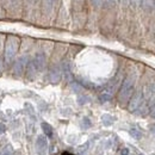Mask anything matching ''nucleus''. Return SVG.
<instances>
[{
  "label": "nucleus",
  "mask_w": 155,
  "mask_h": 155,
  "mask_svg": "<svg viewBox=\"0 0 155 155\" xmlns=\"http://www.w3.org/2000/svg\"><path fill=\"white\" fill-rule=\"evenodd\" d=\"M142 101H143V93H142V91H137L135 94L133 96L131 100L129 101V106H128L129 111L135 112L136 110H137V109L141 106Z\"/></svg>",
  "instance_id": "20e7f679"
},
{
  "label": "nucleus",
  "mask_w": 155,
  "mask_h": 155,
  "mask_svg": "<svg viewBox=\"0 0 155 155\" xmlns=\"http://www.w3.org/2000/svg\"><path fill=\"white\" fill-rule=\"evenodd\" d=\"M141 155H142V154H141Z\"/></svg>",
  "instance_id": "5701e85b"
},
{
  "label": "nucleus",
  "mask_w": 155,
  "mask_h": 155,
  "mask_svg": "<svg viewBox=\"0 0 155 155\" xmlns=\"http://www.w3.org/2000/svg\"><path fill=\"white\" fill-rule=\"evenodd\" d=\"M34 63H35L37 71H42L44 68V66H45V58H44V55L43 54H37L36 58H35Z\"/></svg>",
  "instance_id": "0eeeda50"
},
{
  "label": "nucleus",
  "mask_w": 155,
  "mask_h": 155,
  "mask_svg": "<svg viewBox=\"0 0 155 155\" xmlns=\"http://www.w3.org/2000/svg\"><path fill=\"white\" fill-rule=\"evenodd\" d=\"M5 131H6V127H5V124L0 123V134H4Z\"/></svg>",
  "instance_id": "a211bd4d"
},
{
  "label": "nucleus",
  "mask_w": 155,
  "mask_h": 155,
  "mask_svg": "<svg viewBox=\"0 0 155 155\" xmlns=\"http://www.w3.org/2000/svg\"><path fill=\"white\" fill-rule=\"evenodd\" d=\"M91 120H90V118H87V117H85V118H82V120H81V128L82 129H88V128H91Z\"/></svg>",
  "instance_id": "2eb2a0df"
},
{
  "label": "nucleus",
  "mask_w": 155,
  "mask_h": 155,
  "mask_svg": "<svg viewBox=\"0 0 155 155\" xmlns=\"http://www.w3.org/2000/svg\"><path fill=\"white\" fill-rule=\"evenodd\" d=\"M87 148H88V142H87V143H85V144H82L81 147H79V149H78L79 154L85 155V154H86V152H87Z\"/></svg>",
  "instance_id": "dca6fc26"
},
{
  "label": "nucleus",
  "mask_w": 155,
  "mask_h": 155,
  "mask_svg": "<svg viewBox=\"0 0 155 155\" xmlns=\"http://www.w3.org/2000/svg\"><path fill=\"white\" fill-rule=\"evenodd\" d=\"M101 120H103V124H104L105 127H110V125L114 123L115 118L112 116H110V115H103V116H101Z\"/></svg>",
  "instance_id": "9b49d317"
},
{
  "label": "nucleus",
  "mask_w": 155,
  "mask_h": 155,
  "mask_svg": "<svg viewBox=\"0 0 155 155\" xmlns=\"http://www.w3.org/2000/svg\"><path fill=\"white\" fill-rule=\"evenodd\" d=\"M129 134H130V136L133 138H135V140H141V137H142V133L138 129H136V128H131L129 130Z\"/></svg>",
  "instance_id": "f8f14e48"
},
{
  "label": "nucleus",
  "mask_w": 155,
  "mask_h": 155,
  "mask_svg": "<svg viewBox=\"0 0 155 155\" xmlns=\"http://www.w3.org/2000/svg\"><path fill=\"white\" fill-rule=\"evenodd\" d=\"M17 49H18V39L16 37H8L5 47V58L7 62H12Z\"/></svg>",
  "instance_id": "f03ea898"
},
{
  "label": "nucleus",
  "mask_w": 155,
  "mask_h": 155,
  "mask_svg": "<svg viewBox=\"0 0 155 155\" xmlns=\"http://www.w3.org/2000/svg\"><path fill=\"white\" fill-rule=\"evenodd\" d=\"M0 71H1V63H0Z\"/></svg>",
  "instance_id": "412c9836"
},
{
  "label": "nucleus",
  "mask_w": 155,
  "mask_h": 155,
  "mask_svg": "<svg viewBox=\"0 0 155 155\" xmlns=\"http://www.w3.org/2000/svg\"><path fill=\"white\" fill-rule=\"evenodd\" d=\"M36 150L38 155H47L48 152V140L47 137L41 135L36 140Z\"/></svg>",
  "instance_id": "39448f33"
},
{
  "label": "nucleus",
  "mask_w": 155,
  "mask_h": 155,
  "mask_svg": "<svg viewBox=\"0 0 155 155\" xmlns=\"http://www.w3.org/2000/svg\"><path fill=\"white\" fill-rule=\"evenodd\" d=\"M0 155H13V149L11 144H7L6 147L2 148V150L0 152Z\"/></svg>",
  "instance_id": "4468645a"
},
{
  "label": "nucleus",
  "mask_w": 155,
  "mask_h": 155,
  "mask_svg": "<svg viewBox=\"0 0 155 155\" xmlns=\"http://www.w3.org/2000/svg\"><path fill=\"white\" fill-rule=\"evenodd\" d=\"M41 127H42V130H43L44 135L47 136V137H51V136H53V128H51L50 124H48V123H42Z\"/></svg>",
  "instance_id": "9d476101"
},
{
  "label": "nucleus",
  "mask_w": 155,
  "mask_h": 155,
  "mask_svg": "<svg viewBox=\"0 0 155 155\" xmlns=\"http://www.w3.org/2000/svg\"><path fill=\"white\" fill-rule=\"evenodd\" d=\"M134 84H135V78L133 75H129L128 78H125V80L123 81L119 94H118V101L122 105L125 104L129 100V98L133 93V90H134Z\"/></svg>",
  "instance_id": "f257e3e1"
},
{
  "label": "nucleus",
  "mask_w": 155,
  "mask_h": 155,
  "mask_svg": "<svg viewBox=\"0 0 155 155\" xmlns=\"http://www.w3.org/2000/svg\"><path fill=\"white\" fill-rule=\"evenodd\" d=\"M150 116L153 117V118H155V103L154 105L152 106V109H150Z\"/></svg>",
  "instance_id": "6ab92c4d"
},
{
  "label": "nucleus",
  "mask_w": 155,
  "mask_h": 155,
  "mask_svg": "<svg viewBox=\"0 0 155 155\" xmlns=\"http://www.w3.org/2000/svg\"><path fill=\"white\" fill-rule=\"evenodd\" d=\"M62 73L64 74V77L66 79L69 81L71 80V69H69V64L67 63V62H64L63 63V67H62Z\"/></svg>",
  "instance_id": "ddd939ff"
},
{
  "label": "nucleus",
  "mask_w": 155,
  "mask_h": 155,
  "mask_svg": "<svg viewBox=\"0 0 155 155\" xmlns=\"http://www.w3.org/2000/svg\"><path fill=\"white\" fill-rule=\"evenodd\" d=\"M62 155H74V154H72V153H68V152H66V153H63Z\"/></svg>",
  "instance_id": "aec40b11"
},
{
  "label": "nucleus",
  "mask_w": 155,
  "mask_h": 155,
  "mask_svg": "<svg viewBox=\"0 0 155 155\" xmlns=\"http://www.w3.org/2000/svg\"><path fill=\"white\" fill-rule=\"evenodd\" d=\"M26 61H28V58H26V56H21V58H18L17 62L15 63V69H13V72H15V74H16L17 77H19V75H21V74L24 73V68H25Z\"/></svg>",
  "instance_id": "423d86ee"
},
{
  "label": "nucleus",
  "mask_w": 155,
  "mask_h": 155,
  "mask_svg": "<svg viewBox=\"0 0 155 155\" xmlns=\"http://www.w3.org/2000/svg\"><path fill=\"white\" fill-rule=\"evenodd\" d=\"M111 98H112V90H104L99 94V99L101 101H109Z\"/></svg>",
  "instance_id": "1a4fd4ad"
},
{
  "label": "nucleus",
  "mask_w": 155,
  "mask_h": 155,
  "mask_svg": "<svg viewBox=\"0 0 155 155\" xmlns=\"http://www.w3.org/2000/svg\"><path fill=\"white\" fill-rule=\"evenodd\" d=\"M120 155H129V149L128 148H123L122 150H120Z\"/></svg>",
  "instance_id": "f3484780"
},
{
  "label": "nucleus",
  "mask_w": 155,
  "mask_h": 155,
  "mask_svg": "<svg viewBox=\"0 0 155 155\" xmlns=\"http://www.w3.org/2000/svg\"><path fill=\"white\" fill-rule=\"evenodd\" d=\"M143 96L144 99L149 103V105H154L155 103V82H149L146 85L143 90Z\"/></svg>",
  "instance_id": "7ed1b4c3"
},
{
  "label": "nucleus",
  "mask_w": 155,
  "mask_h": 155,
  "mask_svg": "<svg viewBox=\"0 0 155 155\" xmlns=\"http://www.w3.org/2000/svg\"><path fill=\"white\" fill-rule=\"evenodd\" d=\"M60 79H61V69L58 67H54L50 73V80H51V82L56 84L60 81Z\"/></svg>",
  "instance_id": "6e6552de"
},
{
  "label": "nucleus",
  "mask_w": 155,
  "mask_h": 155,
  "mask_svg": "<svg viewBox=\"0 0 155 155\" xmlns=\"http://www.w3.org/2000/svg\"><path fill=\"white\" fill-rule=\"evenodd\" d=\"M154 5H155V1H154Z\"/></svg>",
  "instance_id": "4be33fe9"
}]
</instances>
